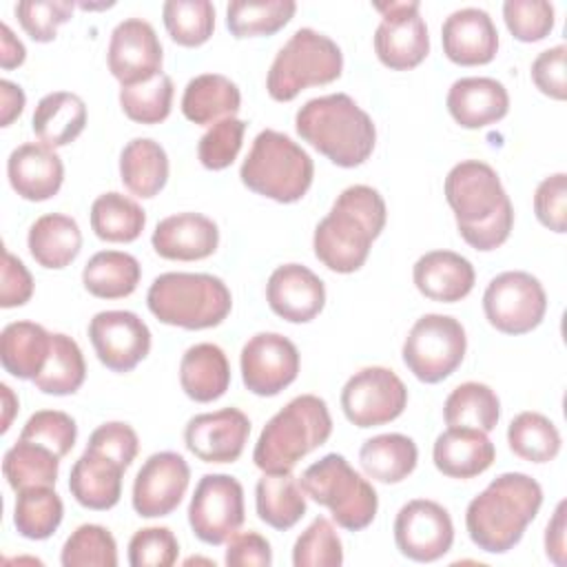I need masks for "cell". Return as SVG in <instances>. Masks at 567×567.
<instances>
[{"label":"cell","mask_w":567,"mask_h":567,"mask_svg":"<svg viewBox=\"0 0 567 567\" xmlns=\"http://www.w3.org/2000/svg\"><path fill=\"white\" fill-rule=\"evenodd\" d=\"M445 199L465 244L487 252L507 241L514 226V208L498 173L489 164L465 159L452 166L445 177Z\"/></svg>","instance_id":"cell-1"},{"label":"cell","mask_w":567,"mask_h":567,"mask_svg":"<svg viewBox=\"0 0 567 567\" xmlns=\"http://www.w3.org/2000/svg\"><path fill=\"white\" fill-rule=\"evenodd\" d=\"M385 217V202L377 188L365 184L343 188L315 228L312 248L317 259L332 272L350 275L359 270L372 241L381 235Z\"/></svg>","instance_id":"cell-2"},{"label":"cell","mask_w":567,"mask_h":567,"mask_svg":"<svg viewBox=\"0 0 567 567\" xmlns=\"http://www.w3.org/2000/svg\"><path fill=\"white\" fill-rule=\"evenodd\" d=\"M543 505V487L523 472L496 476L465 509L472 543L487 554H505L520 543Z\"/></svg>","instance_id":"cell-3"},{"label":"cell","mask_w":567,"mask_h":567,"mask_svg":"<svg viewBox=\"0 0 567 567\" xmlns=\"http://www.w3.org/2000/svg\"><path fill=\"white\" fill-rule=\"evenodd\" d=\"M295 128L303 142L341 168L363 164L377 142L372 117L348 93L308 100L295 115Z\"/></svg>","instance_id":"cell-4"},{"label":"cell","mask_w":567,"mask_h":567,"mask_svg":"<svg viewBox=\"0 0 567 567\" xmlns=\"http://www.w3.org/2000/svg\"><path fill=\"white\" fill-rule=\"evenodd\" d=\"M332 434L328 403L317 394H299L288 401L261 430L252 461L261 472H292L312 450L321 447Z\"/></svg>","instance_id":"cell-5"},{"label":"cell","mask_w":567,"mask_h":567,"mask_svg":"<svg viewBox=\"0 0 567 567\" xmlns=\"http://www.w3.org/2000/svg\"><path fill=\"white\" fill-rule=\"evenodd\" d=\"M153 317L184 330L219 326L233 308L228 286L208 272H164L153 279L146 292Z\"/></svg>","instance_id":"cell-6"},{"label":"cell","mask_w":567,"mask_h":567,"mask_svg":"<svg viewBox=\"0 0 567 567\" xmlns=\"http://www.w3.org/2000/svg\"><path fill=\"white\" fill-rule=\"evenodd\" d=\"M241 184L279 204L299 202L312 186L315 164L310 155L286 133L264 128L239 168Z\"/></svg>","instance_id":"cell-7"},{"label":"cell","mask_w":567,"mask_h":567,"mask_svg":"<svg viewBox=\"0 0 567 567\" xmlns=\"http://www.w3.org/2000/svg\"><path fill=\"white\" fill-rule=\"evenodd\" d=\"M299 485L306 496L328 507L334 523L348 532L365 529L377 516V489L350 467L343 454L332 452L308 465Z\"/></svg>","instance_id":"cell-8"},{"label":"cell","mask_w":567,"mask_h":567,"mask_svg":"<svg viewBox=\"0 0 567 567\" xmlns=\"http://www.w3.org/2000/svg\"><path fill=\"white\" fill-rule=\"evenodd\" d=\"M343 71V53L339 44L310 29H297L275 55L266 89L277 102L295 100L308 86L334 82Z\"/></svg>","instance_id":"cell-9"},{"label":"cell","mask_w":567,"mask_h":567,"mask_svg":"<svg viewBox=\"0 0 567 567\" xmlns=\"http://www.w3.org/2000/svg\"><path fill=\"white\" fill-rule=\"evenodd\" d=\"M467 350L465 328L450 315H423L410 328L403 341V363L423 383L447 379Z\"/></svg>","instance_id":"cell-10"},{"label":"cell","mask_w":567,"mask_h":567,"mask_svg":"<svg viewBox=\"0 0 567 567\" xmlns=\"http://www.w3.org/2000/svg\"><path fill=\"white\" fill-rule=\"evenodd\" d=\"M483 312L498 332L525 334L540 326L547 312L543 284L525 270L496 275L483 292Z\"/></svg>","instance_id":"cell-11"},{"label":"cell","mask_w":567,"mask_h":567,"mask_svg":"<svg viewBox=\"0 0 567 567\" xmlns=\"http://www.w3.org/2000/svg\"><path fill=\"white\" fill-rule=\"evenodd\" d=\"M408 388L394 370L368 365L354 372L341 390V410L357 427H377L403 414Z\"/></svg>","instance_id":"cell-12"},{"label":"cell","mask_w":567,"mask_h":567,"mask_svg":"<svg viewBox=\"0 0 567 567\" xmlns=\"http://www.w3.org/2000/svg\"><path fill=\"white\" fill-rule=\"evenodd\" d=\"M244 487L230 474H204L190 496L188 525L206 545L226 543L244 525Z\"/></svg>","instance_id":"cell-13"},{"label":"cell","mask_w":567,"mask_h":567,"mask_svg":"<svg viewBox=\"0 0 567 567\" xmlns=\"http://www.w3.org/2000/svg\"><path fill=\"white\" fill-rule=\"evenodd\" d=\"M381 22L374 31V53L392 71L419 66L430 53V35L416 0L374 2Z\"/></svg>","instance_id":"cell-14"},{"label":"cell","mask_w":567,"mask_h":567,"mask_svg":"<svg viewBox=\"0 0 567 567\" xmlns=\"http://www.w3.org/2000/svg\"><path fill=\"white\" fill-rule=\"evenodd\" d=\"M394 543L405 558L416 563H434L443 558L454 543L450 512L427 498L405 503L394 518Z\"/></svg>","instance_id":"cell-15"},{"label":"cell","mask_w":567,"mask_h":567,"mask_svg":"<svg viewBox=\"0 0 567 567\" xmlns=\"http://www.w3.org/2000/svg\"><path fill=\"white\" fill-rule=\"evenodd\" d=\"M241 381L257 396H275L299 374V350L279 332L250 337L239 357Z\"/></svg>","instance_id":"cell-16"},{"label":"cell","mask_w":567,"mask_h":567,"mask_svg":"<svg viewBox=\"0 0 567 567\" xmlns=\"http://www.w3.org/2000/svg\"><path fill=\"white\" fill-rule=\"evenodd\" d=\"M89 339L102 365L131 372L151 350L148 326L131 310H102L89 321Z\"/></svg>","instance_id":"cell-17"},{"label":"cell","mask_w":567,"mask_h":567,"mask_svg":"<svg viewBox=\"0 0 567 567\" xmlns=\"http://www.w3.org/2000/svg\"><path fill=\"white\" fill-rule=\"evenodd\" d=\"M109 71L122 86L142 84L162 73L164 51L155 29L142 18L122 20L109 40Z\"/></svg>","instance_id":"cell-18"},{"label":"cell","mask_w":567,"mask_h":567,"mask_svg":"<svg viewBox=\"0 0 567 567\" xmlns=\"http://www.w3.org/2000/svg\"><path fill=\"white\" fill-rule=\"evenodd\" d=\"M190 483V467L177 452H155L133 481V509L144 518L168 516L182 503Z\"/></svg>","instance_id":"cell-19"},{"label":"cell","mask_w":567,"mask_h":567,"mask_svg":"<svg viewBox=\"0 0 567 567\" xmlns=\"http://www.w3.org/2000/svg\"><path fill=\"white\" fill-rule=\"evenodd\" d=\"M250 421L237 408H221L193 416L184 427V443L204 463H235L248 441Z\"/></svg>","instance_id":"cell-20"},{"label":"cell","mask_w":567,"mask_h":567,"mask_svg":"<svg viewBox=\"0 0 567 567\" xmlns=\"http://www.w3.org/2000/svg\"><path fill=\"white\" fill-rule=\"evenodd\" d=\"M266 299L277 317L290 323H308L326 306V286L310 268L284 264L270 272Z\"/></svg>","instance_id":"cell-21"},{"label":"cell","mask_w":567,"mask_h":567,"mask_svg":"<svg viewBox=\"0 0 567 567\" xmlns=\"http://www.w3.org/2000/svg\"><path fill=\"white\" fill-rule=\"evenodd\" d=\"M443 53L461 66H478L494 60L498 51V31L487 11L465 7L450 13L441 27Z\"/></svg>","instance_id":"cell-22"},{"label":"cell","mask_w":567,"mask_h":567,"mask_svg":"<svg viewBox=\"0 0 567 567\" xmlns=\"http://www.w3.org/2000/svg\"><path fill=\"white\" fill-rule=\"evenodd\" d=\"M155 252L171 261H197L210 257L219 246L217 224L202 213H177L164 217L153 235Z\"/></svg>","instance_id":"cell-23"},{"label":"cell","mask_w":567,"mask_h":567,"mask_svg":"<svg viewBox=\"0 0 567 567\" xmlns=\"http://www.w3.org/2000/svg\"><path fill=\"white\" fill-rule=\"evenodd\" d=\"M7 177L22 199L44 202L58 195L64 182V164L60 155L42 142H27L11 151Z\"/></svg>","instance_id":"cell-24"},{"label":"cell","mask_w":567,"mask_h":567,"mask_svg":"<svg viewBox=\"0 0 567 567\" xmlns=\"http://www.w3.org/2000/svg\"><path fill=\"white\" fill-rule=\"evenodd\" d=\"M124 470L126 467L106 452L86 447L71 467L69 492L86 509H111L122 496Z\"/></svg>","instance_id":"cell-25"},{"label":"cell","mask_w":567,"mask_h":567,"mask_svg":"<svg viewBox=\"0 0 567 567\" xmlns=\"http://www.w3.org/2000/svg\"><path fill=\"white\" fill-rule=\"evenodd\" d=\"M412 279L423 297L454 303L472 292L476 272L472 261L454 250H430L416 259Z\"/></svg>","instance_id":"cell-26"},{"label":"cell","mask_w":567,"mask_h":567,"mask_svg":"<svg viewBox=\"0 0 567 567\" xmlns=\"http://www.w3.org/2000/svg\"><path fill=\"white\" fill-rule=\"evenodd\" d=\"M447 111L463 128H483L507 115L509 93L494 78H461L447 91Z\"/></svg>","instance_id":"cell-27"},{"label":"cell","mask_w":567,"mask_h":567,"mask_svg":"<svg viewBox=\"0 0 567 567\" xmlns=\"http://www.w3.org/2000/svg\"><path fill=\"white\" fill-rule=\"evenodd\" d=\"M434 465L450 478H474L489 470L496 458V447L487 432L474 427H447L432 447Z\"/></svg>","instance_id":"cell-28"},{"label":"cell","mask_w":567,"mask_h":567,"mask_svg":"<svg viewBox=\"0 0 567 567\" xmlns=\"http://www.w3.org/2000/svg\"><path fill=\"white\" fill-rule=\"evenodd\" d=\"M179 383L186 396L197 403L217 401L230 385L226 352L215 343L190 346L179 361Z\"/></svg>","instance_id":"cell-29"},{"label":"cell","mask_w":567,"mask_h":567,"mask_svg":"<svg viewBox=\"0 0 567 567\" xmlns=\"http://www.w3.org/2000/svg\"><path fill=\"white\" fill-rule=\"evenodd\" d=\"M241 109L239 86L221 73H202L188 80L182 95V113L193 124H215L235 117Z\"/></svg>","instance_id":"cell-30"},{"label":"cell","mask_w":567,"mask_h":567,"mask_svg":"<svg viewBox=\"0 0 567 567\" xmlns=\"http://www.w3.org/2000/svg\"><path fill=\"white\" fill-rule=\"evenodd\" d=\"M86 126V104L80 95L69 91L47 93L31 117V128L35 137L49 146L60 148L78 140Z\"/></svg>","instance_id":"cell-31"},{"label":"cell","mask_w":567,"mask_h":567,"mask_svg":"<svg viewBox=\"0 0 567 567\" xmlns=\"http://www.w3.org/2000/svg\"><path fill=\"white\" fill-rule=\"evenodd\" d=\"M51 332L33 321H11L0 334V363L18 379H35L47 365Z\"/></svg>","instance_id":"cell-32"},{"label":"cell","mask_w":567,"mask_h":567,"mask_svg":"<svg viewBox=\"0 0 567 567\" xmlns=\"http://www.w3.org/2000/svg\"><path fill=\"white\" fill-rule=\"evenodd\" d=\"M31 257L51 270L66 268L82 248V233L73 217L62 213H49L38 217L27 237Z\"/></svg>","instance_id":"cell-33"},{"label":"cell","mask_w":567,"mask_h":567,"mask_svg":"<svg viewBox=\"0 0 567 567\" xmlns=\"http://www.w3.org/2000/svg\"><path fill=\"white\" fill-rule=\"evenodd\" d=\"M419 461L416 443L399 432L377 434L359 450V463L368 478L394 485L408 478Z\"/></svg>","instance_id":"cell-34"},{"label":"cell","mask_w":567,"mask_h":567,"mask_svg":"<svg viewBox=\"0 0 567 567\" xmlns=\"http://www.w3.org/2000/svg\"><path fill=\"white\" fill-rule=\"evenodd\" d=\"M120 177L135 197H155L168 179V155L164 146L151 137L131 140L120 153Z\"/></svg>","instance_id":"cell-35"},{"label":"cell","mask_w":567,"mask_h":567,"mask_svg":"<svg viewBox=\"0 0 567 567\" xmlns=\"http://www.w3.org/2000/svg\"><path fill=\"white\" fill-rule=\"evenodd\" d=\"M257 516L272 529H290L306 514V494L292 472L268 474L257 481L255 487Z\"/></svg>","instance_id":"cell-36"},{"label":"cell","mask_w":567,"mask_h":567,"mask_svg":"<svg viewBox=\"0 0 567 567\" xmlns=\"http://www.w3.org/2000/svg\"><path fill=\"white\" fill-rule=\"evenodd\" d=\"M140 277V261L122 250H100L82 270L84 288L97 299H122L133 295Z\"/></svg>","instance_id":"cell-37"},{"label":"cell","mask_w":567,"mask_h":567,"mask_svg":"<svg viewBox=\"0 0 567 567\" xmlns=\"http://www.w3.org/2000/svg\"><path fill=\"white\" fill-rule=\"evenodd\" d=\"M146 226V213L144 208L117 193L109 190L95 197L91 204V228L102 241H113V244H128L135 241Z\"/></svg>","instance_id":"cell-38"},{"label":"cell","mask_w":567,"mask_h":567,"mask_svg":"<svg viewBox=\"0 0 567 567\" xmlns=\"http://www.w3.org/2000/svg\"><path fill=\"white\" fill-rule=\"evenodd\" d=\"M443 419L447 427H474L481 432H492L501 419V401L489 385L467 381L447 394L443 403Z\"/></svg>","instance_id":"cell-39"},{"label":"cell","mask_w":567,"mask_h":567,"mask_svg":"<svg viewBox=\"0 0 567 567\" xmlns=\"http://www.w3.org/2000/svg\"><path fill=\"white\" fill-rule=\"evenodd\" d=\"M60 456L49 447L18 439L2 458V472L11 489L20 492L27 487H53L58 481Z\"/></svg>","instance_id":"cell-40"},{"label":"cell","mask_w":567,"mask_h":567,"mask_svg":"<svg viewBox=\"0 0 567 567\" xmlns=\"http://www.w3.org/2000/svg\"><path fill=\"white\" fill-rule=\"evenodd\" d=\"M86 379V363L80 346L62 332H51V352L42 372L33 379L44 394L66 396L82 388Z\"/></svg>","instance_id":"cell-41"},{"label":"cell","mask_w":567,"mask_h":567,"mask_svg":"<svg viewBox=\"0 0 567 567\" xmlns=\"http://www.w3.org/2000/svg\"><path fill=\"white\" fill-rule=\"evenodd\" d=\"M64 516L62 498L53 487H27L16 496L13 525L22 538L44 540L55 534Z\"/></svg>","instance_id":"cell-42"},{"label":"cell","mask_w":567,"mask_h":567,"mask_svg":"<svg viewBox=\"0 0 567 567\" xmlns=\"http://www.w3.org/2000/svg\"><path fill=\"white\" fill-rule=\"evenodd\" d=\"M297 11L292 0H235L226 7V27L235 38L272 35Z\"/></svg>","instance_id":"cell-43"},{"label":"cell","mask_w":567,"mask_h":567,"mask_svg":"<svg viewBox=\"0 0 567 567\" xmlns=\"http://www.w3.org/2000/svg\"><path fill=\"white\" fill-rule=\"evenodd\" d=\"M509 450L529 463H547L560 452V432L540 412H520L507 427Z\"/></svg>","instance_id":"cell-44"},{"label":"cell","mask_w":567,"mask_h":567,"mask_svg":"<svg viewBox=\"0 0 567 567\" xmlns=\"http://www.w3.org/2000/svg\"><path fill=\"white\" fill-rule=\"evenodd\" d=\"M162 18L171 40L182 47H202L215 29V7L208 0H168Z\"/></svg>","instance_id":"cell-45"},{"label":"cell","mask_w":567,"mask_h":567,"mask_svg":"<svg viewBox=\"0 0 567 567\" xmlns=\"http://www.w3.org/2000/svg\"><path fill=\"white\" fill-rule=\"evenodd\" d=\"M173 80L159 73L142 84L120 89V106L124 115L140 124H159L171 115Z\"/></svg>","instance_id":"cell-46"},{"label":"cell","mask_w":567,"mask_h":567,"mask_svg":"<svg viewBox=\"0 0 567 567\" xmlns=\"http://www.w3.org/2000/svg\"><path fill=\"white\" fill-rule=\"evenodd\" d=\"M60 563L64 567H115L117 545L113 534L102 525H80L64 540Z\"/></svg>","instance_id":"cell-47"},{"label":"cell","mask_w":567,"mask_h":567,"mask_svg":"<svg viewBox=\"0 0 567 567\" xmlns=\"http://www.w3.org/2000/svg\"><path fill=\"white\" fill-rule=\"evenodd\" d=\"M343 563V545L334 525L317 516L295 540L292 565L295 567H339Z\"/></svg>","instance_id":"cell-48"},{"label":"cell","mask_w":567,"mask_h":567,"mask_svg":"<svg viewBox=\"0 0 567 567\" xmlns=\"http://www.w3.org/2000/svg\"><path fill=\"white\" fill-rule=\"evenodd\" d=\"M244 133H246V122L244 120L226 117V120L215 122L202 135L199 144H197V157H199L202 166L208 168V171L228 168L241 151Z\"/></svg>","instance_id":"cell-49"},{"label":"cell","mask_w":567,"mask_h":567,"mask_svg":"<svg viewBox=\"0 0 567 567\" xmlns=\"http://www.w3.org/2000/svg\"><path fill=\"white\" fill-rule=\"evenodd\" d=\"M20 439L40 443L55 452L60 458L66 456L78 439V425L73 416L60 410H38L33 412L20 430Z\"/></svg>","instance_id":"cell-50"},{"label":"cell","mask_w":567,"mask_h":567,"mask_svg":"<svg viewBox=\"0 0 567 567\" xmlns=\"http://www.w3.org/2000/svg\"><path fill=\"white\" fill-rule=\"evenodd\" d=\"M503 20L520 42H538L554 29V4L547 0H507Z\"/></svg>","instance_id":"cell-51"},{"label":"cell","mask_w":567,"mask_h":567,"mask_svg":"<svg viewBox=\"0 0 567 567\" xmlns=\"http://www.w3.org/2000/svg\"><path fill=\"white\" fill-rule=\"evenodd\" d=\"M73 7L69 0H22L16 4V16L31 40L51 42L58 27L71 20Z\"/></svg>","instance_id":"cell-52"},{"label":"cell","mask_w":567,"mask_h":567,"mask_svg":"<svg viewBox=\"0 0 567 567\" xmlns=\"http://www.w3.org/2000/svg\"><path fill=\"white\" fill-rule=\"evenodd\" d=\"M177 556L179 543L168 527L137 529L128 540V563L133 567H171Z\"/></svg>","instance_id":"cell-53"},{"label":"cell","mask_w":567,"mask_h":567,"mask_svg":"<svg viewBox=\"0 0 567 567\" xmlns=\"http://www.w3.org/2000/svg\"><path fill=\"white\" fill-rule=\"evenodd\" d=\"M534 213L545 228L554 233L567 230V175L565 173H554L536 186Z\"/></svg>","instance_id":"cell-54"},{"label":"cell","mask_w":567,"mask_h":567,"mask_svg":"<svg viewBox=\"0 0 567 567\" xmlns=\"http://www.w3.org/2000/svg\"><path fill=\"white\" fill-rule=\"evenodd\" d=\"M86 447H95L100 452H106L117 463L128 467L135 461V456H137L140 439H137L135 430L128 423H124V421H109V423L97 425L91 432Z\"/></svg>","instance_id":"cell-55"},{"label":"cell","mask_w":567,"mask_h":567,"mask_svg":"<svg viewBox=\"0 0 567 567\" xmlns=\"http://www.w3.org/2000/svg\"><path fill=\"white\" fill-rule=\"evenodd\" d=\"M565 58H567V47L556 44L547 51H540L536 55V60L532 62V80H534L536 89L543 95H549L551 100H565L567 97Z\"/></svg>","instance_id":"cell-56"},{"label":"cell","mask_w":567,"mask_h":567,"mask_svg":"<svg viewBox=\"0 0 567 567\" xmlns=\"http://www.w3.org/2000/svg\"><path fill=\"white\" fill-rule=\"evenodd\" d=\"M2 279H0V306H24L33 295V277L27 266L7 248L2 250Z\"/></svg>","instance_id":"cell-57"},{"label":"cell","mask_w":567,"mask_h":567,"mask_svg":"<svg viewBox=\"0 0 567 567\" xmlns=\"http://www.w3.org/2000/svg\"><path fill=\"white\" fill-rule=\"evenodd\" d=\"M226 565L228 567H268L272 565L270 543L257 532H235L226 540Z\"/></svg>","instance_id":"cell-58"},{"label":"cell","mask_w":567,"mask_h":567,"mask_svg":"<svg viewBox=\"0 0 567 567\" xmlns=\"http://www.w3.org/2000/svg\"><path fill=\"white\" fill-rule=\"evenodd\" d=\"M565 509H567V503L560 501L554 509L551 520L545 527V554L558 567L565 565V554H567V549H565V529H567Z\"/></svg>","instance_id":"cell-59"},{"label":"cell","mask_w":567,"mask_h":567,"mask_svg":"<svg viewBox=\"0 0 567 567\" xmlns=\"http://www.w3.org/2000/svg\"><path fill=\"white\" fill-rule=\"evenodd\" d=\"M24 91L11 80H0V124L9 126L24 111Z\"/></svg>","instance_id":"cell-60"},{"label":"cell","mask_w":567,"mask_h":567,"mask_svg":"<svg viewBox=\"0 0 567 567\" xmlns=\"http://www.w3.org/2000/svg\"><path fill=\"white\" fill-rule=\"evenodd\" d=\"M27 49L24 44L13 35L9 24H0V64L2 69H16L24 62Z\"/></svg>","instance_id":"cell-61"},{"label":"cell","mask_w":567,"mask_h":567,"mask_svg":"<svg viewBox=\"0 0 567 567\" xmlns=\"http://www.w3.org/2000/svg\"><path fill=\"white\" fill-rule=\"evenodd\" d=\"M0 392H2V408H4V416H2V427L0 432H7L11 427V421H13V414L18 412V396L13 394V390L2 383L0 385Z\"/></svg>","instance_id":"cell-62"},{"label":"cell","mask_w":567,"mask_h":567,"mask_svg":"<svg viewBox=\"0 0 567 567\" xmlns=\"http://www.w3.org/2000/svg\"><path fill=\"white\" fill-rule=\"evenodd\" d=\"M193 563H206V565H215L213 560H202V558H188L186 565H193Z\"/></svg>","instance_id":"cell-63"}]
</instances>
